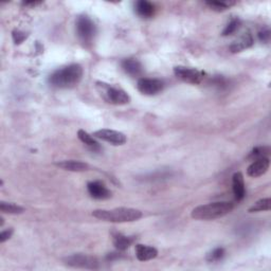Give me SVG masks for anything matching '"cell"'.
I'll use <instances>...</instances> for the list:
<instances>
[{
    "instance_id": "6da1fadb",
    "label": "cell",
    "mask_w": 271,
    "mask_h": 271,
    "mask_svg": "<svg viewBox=\"0 0 271 271\" xmlns=\"http://www.w3.org/2000/svg\"><path fill=\"white\" fill-rule=\"evenodd\" d=\"M83 77V68L78 64H71L55 70L48 78L49 84L58 89H70L78 85Z\"/></svg>"
},
{
    "instance_id": "7a4b0ae2",
    "label": "cell",
    "mask_w": 271,
    "mask_h": 271,
    "mask_svg": "<svg viewBox=\"0 0 271 271\" xmlns=\"http://www.w3.org/2000/svg\"><path fill=\"white\" fill-rule=\"evenodd\" d=\"M92 216L108 223H131L142 217L140 210L133 208H116L113 210H94Z\"/></svg>"
},
{
    "instance_id": "3957f363",
    "label": "cell",
    "mask_w": 271,
    "mask_h": 271,
    "mask_svg": "<svg viewBox=\"0 0 271 271\" xmlns=\"http://www.w3.org/2000/svg\"><path fill=\"white\" fill-rule=\"evenodd\" d=\"M234 206L229 201H216L196 207L191 216L197 221H214L229 214L233 210Z\"/></svg>"
},
{
    "instance_id": "277c9868",
    "label": "cell",
    "mask_w": 271,
    "mask_h": 271,
    "mask_svg": "<svg viewBox=\"0 0 271 271\" xmlns=\"http://www.w3.org/2000/svg\"><path fill=\"white\" fill-rule=\"evenodd\" d=\"M97 88L107 103L113 105H125L130 102L128 93L121 88H116L103 82H97Z\"/></svg>"
},
{
    "instance_id": "5b68a950",
    "label": "cell",
    "mask_w": 271,
    "mask_h": 271,
    "mask_svg": "<svg viewBox=\"0 0 271 271\" xmlns=\"http://www.w3.org/2000/svg\"><path fill=\"white\" fill-rule=\"evenodd\" d=\"M97 33V28L93 21L86 15L79 16L77 20V34L84 45L92 42Z\"/></svg>"
},
{
    "instance_id": "8992f818",
    "label": "cell",
    "mask_w": 271,
    "mask_h": 271,
    "mask_svg": "<svg viewBox=\"0 0 271 271\" xmlns=\"http://www.w3.org/2000/svg\"><path fill=\"white\" fill-rule=\"evenodd\" d=\"M174 75L179 79L184 80L186 83L198 85L202 82L204 77V73L198 69L184 67V66H177L174 68Z\"/></svg>"
},
{
    "instance_id": "52a82bcc",
    "label": "cell",
    "mask_w": 271,
    "mask_h": 271,
    "mask_svg": "<svg viewBox=\"0 0 271 271\" xmlns=\"http://www.w3.org/2000/svg\"><path fill=\"white\" fill-rule=\"evenodd\" d=\"M65 263L68 266L76 268H86V269H98L100 267L99 261L93 256L85 254H73L65 259Z\"/></svg>"
},
{
    "instance_id": "ba28073f",
    "label": "cell",
    "mask_w": 271,
    "mask_h": 271,
    "mask_svg": "<svg viewBox=\"0 0 271 271\" xmlns=\"http://www.w3.org/2000/svg\"><path fill=\"white\" fill-rule=\"evenodd\" d=\"M138 90L145 96H155L163 90L164 83L159 78H140L137 84Z\"/></svg>"
},
{
    "instance_id": "9c48e42d",
    "label": "cell",
    "mask_w": 271,
    "mask_h": 271,
    "mask_svg": "<svg viewBox=\"0 0 271 271\" xmlns=\"http://www.w3.org/2000/svg\"><path fill=\"white\" fill-rule=\"evenodd\" d=\"M93 136L116 146L125 144L127 141V138L125 135L114 129H106V128L99 129L97 131H94Z\"/></svg>"
},
{
    "instance_id": "30bf717a",
    "label": "cell",
    "mask_w": 271,
    "mask_h": 271,
    "mask_svg": "<svg viewBox=\"0 0 271 271\" xmlns=\"http://www.w3.org/2000/svg\"><path fill=\"white\" fill-rule=\"evenodd\" d=\"M87 190H88V193H89L90 196L94 199L104 200L112 197V192L109 191L107 187L101 181L88 182Z\"/></svg>"
},
{
    "instance_id": "8fae6325",
    "label": "cell",
    "mask_w": 271,
    "mask_h": 271,
    "mask_svg": "<svg viewBox=\"0 0 271 271\" xmlns=\"http://www.w3.org/2000/svg\"><path fill=\"white\" fill-rule=\"evenodd\" d=\"M270 166V159L268 157L254 160L253 162L248 166L247 174L252 178L260 177V176L267 173Z\"/></svg>"
},
{
    "instance_id": "7c38bea8",
    "label": "cell",
    "mask_w": 271,
    "mask_h": 271,
    "mask_svg": "<svg viewBox=\"0 0 271 271\" xmlns=\"http://www.w3.org/2000/svg\"><path fill=\"white\" fill-rule=\"evenodd\" d=\"M232 190L235 199L237 201L243 200L246 196V189H245V181L244 176L240 172H237L233 175L232 177Z\"/></svg>"
},
{
    "instance_id": "4fadbf2b",
    "label": "cell",
    "mask_w": 271,
    "mask_h": 271,
    "mask_svg": "<svg viewBox=\"0 0 271 271\" xmlns=\"http://www.w3.org/2000/svg\"><path fill=\"white\" fill-rule=\"evenodd\" d=\"M122 69L130 77L140 76L143 71V66L136 58H125L121 63Z\"/></svg>"
},
{
    "instance_id": "5bb4252c",
    "label": "cell",
    "mask_w": 271,
    "mask_h": 271,
    "mask_svg": "<svg viewBox=\"0 0 271 271\" xmlns=\"http://www.w3.org/2000/svg\"><path fill=\"white\" fill-rule=\"evenodd\" d=\"M157 255H158V250L155 247L141 245V244L136 245V256L140 262L151 261L153 259L157 258Z\"/></svg>"
},
{
    "instance_id": "9a60e30c",
    "label": "cell",
    "mask_w": 271,
    "mask_h": 271,
    "mask_svg": "<svg viewBox=\"0 0 271 271\" xmlns=\"http://www.w3.org/2000/svg\"><path fill=\"white\" fill-rule=\"evenodd\" d=\"M55 165L62 168L64 171L69 172H85L88 171V168H89V165L87 163L78 160H65L61 161V162H56Z\"/></svg>"
},
{
    "instance_id": "2e32d148",
    "label": "cell",
    "mask_w": 271,
    "mask_h": 271,
    "mask_svg": "<svg viewBox=\"0 0 271 271\" xmlns=\"http://www.w3.org/2000/svg\"><path fill=\"white\" fill-rule=\"evenodd\" d=\"M252 45H253L252 35L249 32H247V33H244L237 40H235L232 43L230 46V51L232 53H238L248 48H250Z\"/></svg>"
},
{
    "instance_id": "e0dca14e",
    "label": "cell",
    "mask_w": 271,
    "mask_h": 271,
    "mask_svg": "<svg viewBox=\"0 0 271 271\" xmlns=\"http://www.w3.org/2000/svg\"><path fill=\"white\" fill-rule=\"evenodd\" d=\"M135 11L142 18H150L155 14V5L148 0H139L135 3Z\"/></svg>"
},
{
    "instance_id": "ac0fdd59",
    "label": "cell",
    "mask_w": 271,
    "mask_h": 271,
    "mask_svg": "<svg viewBox=\"0 0 271 271\" xmlns=\"http://www.w3.org/2000/svg\"><path fill=\"white\" fill-rule=\"evenodd\" d=\"M77 137L79 140L85 145H87L91 151L99 152L101 150V146L96 139H94V137H92L90 134H88L84 129H79L77 131Z\"/></svg>"
},
{
    "instance_id": "d6986e66",
    "label": "cell",
    "mask_w": 271,
    "mask_h": 271,
    "mask_svg": "<svg viewBox=\"0 0 271 271\" xmlns=\"http://www.w3.org/2000/svg\"><path fill=\"white\" fill-rule=\"evenodd\" d=\"M113 241L116 249H119L121 251H124L126 250V249H128L129 246L133 244L134 238L130 236L123 235L121 233H116V234H114Z\"/></svg>"
},
{
    "instance_id": "ffe728a7",
    "label": "cell",
    "mask_w": 271,
    "mask_h": 271,
    "mask_svg": "<svg viewBox=\"0 0 271 271\" xmlns=\"http://www.w3.org/2000/svg\"><path fill=\"white\" fill-rule=\"evenodd\" d=\"M0 211H1L2 213L8 214H21L25 212V208L13 202L1 201L0 202Z\"/></svg>"
},
{
    "instance_id": "44dd1931",
    "label": "cell",
    "mask_w": 271,
    "mask_h": 271,
    "mask_svg": "<svg viewBox=\"0 0 271 271\" xmlns=\"http://www.w3.org/2000/svg\"><path fill=\"white\" fill-rule=\"evenodd\" d=\"M270 154V148L269 146H258V148H254L250 154H249V156L247 157V159L249 160H258L261 158H265L268 157V155Z\"/></svg>"
},
{
    "instance_id": "7402d4cb",
    "label": "cell",
    "mask_w": 271,
    "mask_h": 271,
    "mask_svg": "<svg viewBox=\"0 0 271 271\" xmlns=\"http://www.w3.org/2000/svg\"><path fill=\"white\" fill-rule=\"evenodd\" d=\"M271 209V199L270 198H263L259 201H256L252 207L249 208V213H254V212H262V211H269Z\"/></svg>"
},
{
    "instance_id": "603a6c76",
    "label": "cell",
    "mask_w": 271,
    "mask_h": 271,
    "mask_svg": "<svg viewBox=\"0 0 271 271\" xmlns=\"http://www.w3.org/2000/svg\"><path fill=\"white\" fill-rule=\"evenodd\" d=\"M206 4L209 5L212 10L221 12V11L229 9L231 5L234 4V2L233 1H207Z\"/></svg>"
},
{
    "instance_id": "cb8c5ba5",
    "label": "cell",
    "mask_w": 271,
    "mask_h": 271,
    "mask_svg": "<svg viewBox=\"0 0 271 271\" xmlns=\"http://www.w3.org/2000/svg\"><path fill=\"white\" fill-rule=\"evenodd\" d=\"M225 249L222 248V247H218V248H215L214 250H212L211 252H209L207 254V261L208 262H217V261H221L224 256H225Z\"/></svg>"
},
{
    "instance_id": "d4e9b609",
    "label": "cell",
    "mask_w": 271,
    "mask_h": 271,
    "mask_svg": "<svg viewBox=\"0 0 271 271\" xmlns=\"http://www.w3.org/2000/svg\"><path fill=\"white\" fill-rule=\"evenodd\" d=\"M239 26H240V20L239 19H237V18L232 19L230 23L226 26L225 30L223 31V35L224 36H228V35L233 34L236 30H238Z\"/></svg>"
},
{
    "instance_id": "484cf974",
    "label": "cell",
    "mask_w": 271,
    "mask_h": 271,
    "mask_svg": "<svg viewBox=\"0 0 271 271\" xmlns=\"http://www.w3.org/2000/svg\"><path fill=\"white\" fill-rule=\"evenodd\" d=\"M27 38H28V34H26L24 32L16 31V30L13 32V39L15 43H21Z\"/></svg>"
},
{
    "instance_id": "4316f807",
    "label": "cell",
    "mask_w": 271,
    "mask_h": 271,
    "mask_svg": "<svg viewBox=\"0 0 271 271\" xmlns=\"http://www.w3.org/2000/svg\"><path fill=\"white\" fill-rule=\"evenodd\" d=\"M13 233H14V230L12 228L3 230L1 233H0V243L2 244V243H4V241L10 239L13 235Z\"/></svg>"
},
{
    "instance_id": "83f0119b",
    "label": "cell",
    "mask_w": 271,
    "mask_h": 271,
    "mask_svg": "<svg viewBox=\"0 0 271 271\" xmlns=\"http://www.w3.org/2000/svg\"><path fill=\"white\" fill-rule=\"evenodd\" d=\"M269 38H270V32L269 30H265V31H262L259 33V39L261 41H264L266 42L269 40Z\"/></svg>"
},
{
    "instance_id": "f1b7e54d",
    "label": "cell",
    "mask_w": 271,
    "mask_h": 271,
    "mask_svg": "<svg viewBox=\"0 0 271 271\" xmlns=\"http://www.w3.org/2000/svg\"><path fill=\"white\" fill-rule=\"evenodd\" d=\"M40 3H41V1H25V2H23V4L26 6H35V5H39Z\"/></svg>"
}]
</instances>
